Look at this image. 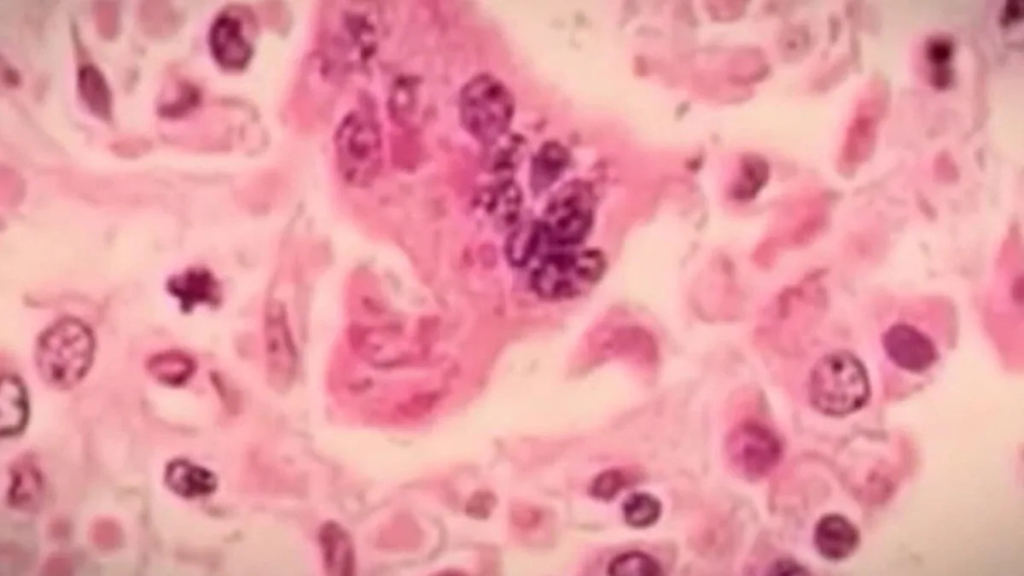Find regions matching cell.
I'll list each match as a JSON object with an SVG mask.
<instances>
[{
  "label": "cell",
  "instance_id": "obj_13",
  "mask_svg": "<svg viewBox=\"0 0 1024 576\" xmlns=\"http://www.w3.org/2000/svg\"><path fill=\"white\" fill-rule=\"evenodd\" d=\"M168 291L179 300L185 312L199 304L215 303L218 298L216 280L209 271L199 268L186 270L171 278Z\"/></svg>",
  "mask_w": 1024,
  "mask_h": 576
},
{
  "label": "cell",
  "instance_id": "obj_26",
  "mask_svg": "<svg viewBox=\"0 0 1024 576\" xmlns=\"http://www.w3.org/2000/svg\"><path fill=\"white\" fill-rule=\"evenodd\" d=\"M95 15L100 32L105 36H111L117 27V9L114 4L111 2L98 3Z\"/></svg>",
  "mask_w": 1024,
  "mask_h": 576
},
{
  "label": "cell",
  "instance_id": "obj_6",
  "mask_svg": "<svg viewBox=\"0 0 1024 576\" xmlns=\"http://www.w3.org/2000/svg\"><path fill=\"white\" fill-rule=\"evenodd\" d=\"M603 269V257L594 250L553 254L535 270L532 282L543 297L569 298L589 289Z\"/></svg>",
  "mask_w": 1024,
  "mask_h": 576
},
{
  "label": "cell",
  "instance_id": "obj_14",
  "mask_svg": "<svg viewBox=\"0 0 1024 576\" xmlns=\"http://www.w3.org/2000/svg\"><path fill=\"white\" fill-rule=\"evenodd\" d=\"M43 494V477L33 459L28 456L18 459L11 468L9 504L21 510H33L41 503Z\"/></svg>",
  "mask_w": 1024,
  "mask_h": 576
},
{
  "label": "cell",
  "instance_id": "obj_18",
  "mask_svg": "<svg viewBox=\"0 0 1024 576\" xmlns=\"http://www.w3.org/2000/svg\"><path fill=\"white\" fill-rule=\"evenodd\" d=\"M150 374L167 385H181L193 374L195 365L185 353L168 351L152 357L148 362Z\"/></svg>",
  "mask_w": 1024,
  "mask_h": 576
},
{
  "label": "cell",
  "instance_id": "obj_22",
  "mask_svg": "<svg viewBox=\"0 0 1024 576\" xmlns=\"http://www.w3.org/2000/svg\"><path fill=\"white\" fill-rule=\"evenodd\" d=\"M608 573L616 576H657L661 574V566L650 555L632 551L614 558Z\"/></svg>",
  "mask_w": 1024,
  "mask_h": 576
},
{
  "label": "cell",
  "instance_id": "obj_20",
  "mask_svg": "<svg viewBox=\"0 0 1024 576\" xmlns=\"http://www.w3.org/2000/svg\"><path fill=\"white\" fill-rule=\"evenodd\" d=\"M140 25L152 36H164L176 30L179 19L172 7L166 2H144L139 13Z\"/></svg>",
  "mask_w": 1024,
  "mask_h": 576
},
{
  "label": "cell",
  "instance_id": "obj_2",
  "mask_svg": "<svg viewBox=\"0 0 1024 576\" xmlns=\"http://www.w3.org/2000/svg\"><path fill=\"white\" fill-rule=\"evenodd\" d=\"M812 405L829 416H844L860 409L870 396L863 363L852 353L837 350L814 365L809 378Z\"/></svg>",
  "mask_w": 1024,
  "mask_h": 576
},
{
  "label": "cell",
  "instance_id": "obj_3",
  "mask_svg": "<svg viewBox=\"0 0 1024 576\" xmlns=\"http://www.w3.org/2000/svg\"><path fill=\"white\" fill-rule=\"evenodd\" d=\"M889 97L888 83L881 75L872 76L865 84L839 149L837 165L842 172L855 171L871 157Z\"/></svg>",
  "mask_w": 1024,
  "mask_h": 576
},
{
  "label": "cell",
  "instance_id": "obj_4",
  "mask_svg": "<svg viewBox=\"0 0 1024 576\" xmlns=\"http://www.w3.org/2000/svg\"><path fill=\"white\" fill-rule=\"evenodd\" d=\"M460 110L467 130L481 142L489 143L507 129L513 114V101L502 83L482 75L464 87Z\"/></svg>",
  "mask_w": 1024,
  "mask_h": 576
},
{
  "label": "cell",
  "instance_id": "obj_17",
  "mask_svg": "<svg viewBox=\"0 0 1024 576\" xmlns=\"http://www.w3.org/2000/svg\"><path fill=\"white\" fill-rule=\"evenodd\" d=\"M326 567L331 574H350L353 568V550L348 535L335 524L326 525L321 532Z\"/></svg>",
  "mask_w": 1024,
  "mask_h": 576
},
{
  "label": "cell",
  "instance_id": "obj_9",
  "mask_svg": "<svg viewBox=\"0 0 1024 576\" xmlns=\"http://www.w3.org/2000/svg\"><path fill=\"white\" fill-rule=\"evenodd\" d=\"M591 219L588 191L580 184H570L559 191L551 201L541 229L551 242L571 245L583 239L590 227Z\"/></svg>",
  "mask_w": 1024,
  "mask_h": 576
},
{
  "label": "cell",
  "instance_id": "obj_28",
  "mask_svg": "<svg viewBox=\"0 0 1024 576\" xmlns=\"http://www.w3.org/2000/svg\"><path fill=\"white\" fill-rule=\"evenodd\" d=\"M774 569H776V571L774 572L776 574H785V575L788 574V575H791V574H803V573H805V571L802 570L800 567L794 565L791 562H787V561L778 562Z\"/></svg>",
  "mask_w": 1024,
  "mask_h": 576
},
{
  "label": "cell",
  "instance_id": "obj_15",
  "mask_svg": "<svg viewBox=\"0 0 1024 576\" xmlns=\"http://www.w3.org/2000/svg\"><path fill=\"white\" fill-rule=\"evenodd\" d=\"M165 482L175 494L196 498L213 492L217 485L215 475L207 469L186 460L170 462L165 471Z\"/></svg>",
  "mask_w": 1024,
  "mask_h": 576
},
{
  "label": "cell",
  "instance_id": "obj_19",
  "mask_svg": "<svg viewBox=\"0 0 1024 576\" xmlns=\"http://www.w3.org/2000/svg\"><path fill=\"white\" fill-rule=\"evenodd\" d=\"M79 92L88 107L97 115H110L111 95L102 73L93 65L81 67L78 73Z\"/></svg>",
  "mask_w": 1024,
  "mask_h": 576
},
{
  "label": "cell",
  "instance_id": "obj_11",
  "mask_svg": "<svg viewBox=\"0 0 1024 576\" xmlns=\"http://www.w3.org/2000/svg\"><path fill=\"white\" fill-rule=\"evenodd\" d=\"M267 361L276 384H287L293 375L294 351L283 311L271 308L266 320Z\"/></svg>",
  "mask_w": 1024,
  "mask_h": 576
},
{
  "label": "cell",
  "instance_id": "obj_8",
  "mask_svg": "<svg viewBox=\"0 0 1024 576\" xmlns=\"http://www.w3.org/2000/svg\"><path fill=\"white\" fill-rule=\"evenodd\" d=\"M910 316H900L885 327L881 343L889 360L898 368L921 373L936 361L938 351L931 335Z\"/></svg>",
  "mask_w": 1024,
  "mask_h": 576
},
{
  "label": "cell",
  "instance_id": "obj_12",
  "mask_svg": "<svg viewBox=\"0 0 1024 576\" xmlns=\"http://www.w3.org/2000/svg\"><path fill=\"white\" fill-rule=\"evenodd\" d=\"M814 543L824 558L838 561L847 558L855 551L859 543V533L844 516L829 514L822 517L817 523Z\"/></svg>",
  "mask_w": 1024,
  "mask_h": 576
},
{
  "label": "cell",
  "instance_id": "obj_10",
  "mask_svg": "<svg viewBox=\"0 0 1024 576\" xmlns=\"http://www.w3.org/2000/svg\"><path fill=\"white\" fill-rule=\"evenodd\" d=\"M209 43L215 59L226 68H242L252 55V46L244 35L241 22L230 14H221L215 19Z\"/></svg>",
  "mask_w": 1024,
  "mask_h": 576
},
{
  "label": "cell",
  "instance_id": "obj_23",
  "mask_svg": "<svg viewBox=\"0 0 1024 576\" xmlns=\"http://www.w3.org/2000/svg\"><path fill=\"white\" fill-rule=\"evenodd\" d=\"M565 151L555 144L547 145L535 159L533 167L534 185L536 188L549 185L558 176L566 164Z\"/></svg>",
  "mask_w": 1024,
  "mask_h": 576
},
{
  "label": "cell",
  "instance_id": "obj_7",
  "mask_svg": "<svg viewBox=\"0 0 1024 576\" xmlns=\"http://www.w3.org/2000/svg\"><path fill=\"white\" fill-rule=\"evenodd\" d=\"M725 449L732 468L750 480L768 475L782 454V446L775 433L755 421L737 425L729 433Z\"/></svg>",
  "mask_w": 1024,
  "mask_h": 576
},
{
  "label": "cell",
  "instance_id": "obj_27",
  "mask_svg": "<svg viewBox=\"0 0 1024 576\" xmlns=\"http://www.w3.org/2000/svg\"><path fill=\"white\" fill-rule=\"evenodd\" d=\"M625 482V478L619 472H607L597 480L594 487L597 496L602 498L612 497Z\"/></svg>",
  "mask_w": 1024,
  "mask_h": 576
},
{
  "label": "cell",
  "instance_id": "obj_1",
  "mask_svg": "<svg viewBox=\"0 0 1024 576\" xmlns=\"http://www.w3.org/2000/svg\"><path fill=\"white\" fill-rule=\"evenodd\" d=\"M94 336L83 322L63 318L39 337L35 363L42 380L64 390L76 385L88 372L94 357Z\"/></svg>",
  "mask_w": 1024,
  "mask_h": 576
},
{
  "label": "cell",
  "instance_id": "obj_5",
  "mask_svg": "<svg viewBox=\"0 0 1024 576\" xmlns=\"http://www.w3.org/2000/svg\"><path fill=\"white\" fill-rule=\"evenodd\" d=\"M336 153L343 176L352 184L364 185L376 175L381 154V137L376 122L353 112L343 120L336 134Z\"/></svg>",
  "mask_w": 1024,
  "mask_h": 576
},
{
  "label": "cell",
  "instance_id": "obj_25",
  "mask_svg": "<svg viewBox=\"0 0 1024 576\" xmlns=\"http://www.w3.org/2000/svg\"><path fill=\"white\" fill-rule=\"evenodd\" d=\"M92 537L98 547L112 549L120 542V530L113 522L105 520L95 525Z\"/></svg>",
  "mask_w": 1024,
  "mask_h": 576
},
{
  "label": "cell",
  "instance_id": "obj_16",
  "mask_svg": "<svg viewBox=\"0 0 1024 576\" xmlns=\"http://www.w3.org/2000/svg\"><path fill=\"white\" fill-rule=\"evenodd\" d=\"M28 417V401L22 382L15 376L2 378L0 391V429L2 435L20 432Z\"/></svg>",
  "mask_w": 1024,
  "mask_h": 576
},
{
  "label": "cell",
  "instance_id": "obj_24",
  "mask_svg": "<svg viewBox=\"0 0 1024 576\" xmlns=\"http://www.w3.org/2000/svg\"><path fill=\"white\" fill-rule=\"evenodd\" d=\"M541 226L529 225L515 231L507 246L508 257L511 262L522 265L529 259L537 246Z\"/></svg>",
  "mask_w": 1024,
  "mask_h": 576
},
{
  "label": "cell",
  "instance_id": "obj_21",
  "mask_svg": "<svg viewBox=\"0 0 1024 576\" xmlns=\"http://www.w3.org/2000/svg\"><path fill=\"white\" fill-rule=\"evenodd\" d=\"M623 515L628 525L646 528L653 525L661 515V503L648 493H634L623 503Z\"/></svg>",
  "mask_w": 1024,
  "mask_h": 576
}]
</instances>
